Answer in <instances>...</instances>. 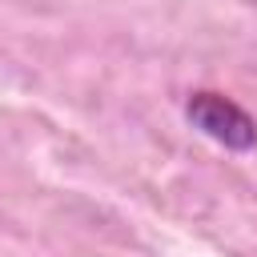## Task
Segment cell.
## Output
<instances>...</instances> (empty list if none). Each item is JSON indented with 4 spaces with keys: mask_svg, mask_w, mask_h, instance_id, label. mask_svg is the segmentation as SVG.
Segmentation results:
<instances>
[{
    "mask_svg": "<svg viewBox=\"0 0 257 257\" xmlns=\"http://www.w3.org/2000/svg\"><path fill=\"white\" fill-rule=\"evenodd\" d=\"M185 116H189L193 128H201L209 141H217V145H225L233 153L257 149V120L237 100H229L221 92H209V88L193 92L185 100Z\"/></svg>",
    "mask_w": 257,
    "mask_h": 257,
    "instance_id": "6da1fadb",
    "label": "cell"
}]
</instances>
